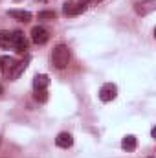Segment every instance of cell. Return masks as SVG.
<instances>
[{
	"instance_id": "52a82bcc",
	"label": "cell",
	"mask_w": 156,
	"mask_h": 158,
	"mask_svg": "<svg viewBox=\"0 0 156 158\" xmlns=\"http://www.w3.org/2000/svg\"><path fill=\"white\" fill-rule=\"evenodd\" d=\"M28 61L30 59H26V61H18V63H15V66H13V70L9 72V79H18L20 77V74L26 70V66H28Z\"/></svg>"
},
{
	"instance_id": "9a60e30c",
	"label": "cell",
	"mask_w": 156,
	"mask_h": 158,
	"mask_svg": "<svg viewBox=\"0 0 156 158\" xmlns=\"http://www.w3.org/2000/svg\"><path fill=\"white\" fill-rule=\"evenodd\" d=\"M63 13L64 15H76V2H66L63 7Z\"/></svg>"
},
{
	"instance_id": "6da1fadb",
	"label": "cell",
	"mask_w": 156,
	"mask_h": 158,
	"mask_svg": "<svg viewBox=\"0 0 156 158\" xmlns=\"http://www.w3.org/2000/svg\"><path fill=\"white\" fill-rule=\"evenodd\" d=\"M70 63V50L66 44H57L51 52V64L57 70H64Z\"/></svg>"
},
{
	"instance_id": "2e32d148",
	"label": "cell",
	"mask_w": 156,
	"mask_h": 158,
	"mask_svg": "<svg viewBox=\"0 0 156 158\" xmlns=\"http://www.w3.org/2000/svg\"><path fill=\"white\" fill-rule=\"evenodd\" d=\"M35 98H37V101L44 103V101L48 99V92H46V90H35Z\"/></svg>"
},
{
	"instance_id": "e0dca14e",
	"label": "cell",
	"mask_w": 156,
	"mask_h": 158,
	"mask_svg": "<svg viewBox=\"0 0 156 158\" xmlns=\"http://www.w3.org/2000/svg\"><path fill=\"white\" fill-rule=\"evenodd\" d=\"M88 2H90V4H94V6H96V4H101V2H103V0H88Z\"/></svg>"
},
{
	"instance_id": "3957f363",
	"label": "cell",
	"mask_w": 156,
	"mask_h": 158,
	"mask_svg": "<svg viewBox=\"0 0 156 158\" xmlns=\"http://www.w3.org/2000/svg\"><path fill=\"white\" fill-rule=\"evenodd\" d=\"M31 40L35 44H46L50 40V31L42 26H35V28H31Z\"/></svg>"
},
{
	"instance_id": "d6986e66",
	"label": "cell",
	"mask_w": 156,
	"mask_h": 158,
	"mask_svg": "<svg viewBox=\"0 0 156 158\" xmlns=\"http://www.w3.org/2000/svg\"><path fill=\"white\" fill-rule=\"evenodd\" d=\"M0 92H2V86H0Z\"/></svg>"
},
{
	"instance_id": "8fae6325",
	"label": "cell",
	"mask_w": 156,
	"mask_h": 158,
	"mask_svg": "<svg viewBox=\"0 0 156 158\" xmlns=\"http://www.w3.org/2000/svg\"><path fill=\"white\" fill-rule=\"evenodd\" d=\"M121 147H123L125 151H134V149H136V136H132V134L125 136L123 142H121Z\"/></svg>"
},
{
	"instance_id": "7c38bea8",
	"label": "cell",
	"mask_w": 156,
	"mask_h": 158,
	"mask_svg": "<svg viewBox=\"0 0 156 158\" xmlns=\"http://www.w3.org/2000/svg\"><path fill=\"white\" fill-rule=\"evenodd\" d=\"M0 48L9 50L11 48V31H0Z\"/></svg>"
},
{
	"instance_id": "8992f818",
	"label": "cell",
	"mask_w": 156,
	"mask_h": 158,
	"mask_svg": "<svg viewBox=\"0 0 156 158\" xmlns=\"http://www.w3.org/2000/svg\"><path fill=\"white\" fill-rule=\"evenodd\" d=\"M55 143H57V147L68 149V147H72V143H74V138H72V134H70V132H61V134L55 138Z\"/></svg>"
},
{
	"instance_id": "5bb4252c",
	"label": "cell",
	"mask_w": 156,
	"mask_h": 158,
	"mask_svg": "<svg viewBox=\"0 0 156 158\" xmlns=\"http://www.w3.org/2000/svg\"><path fill=\"white\" fill-rule=\"evenodd\" d=\"M88 0H77L76 2V15H79V13H83V11H86V7H88Z\"/></svg>"
},
{
	"instance_id": "5b68a950",
	"label": "cell",
	"mask_w": 156,
	"mask_h": 158,
	"mask_svg": "<svg viewBox=\"0 0 156 158\" xmlns=\"http://www.w3.org/2000/svg\"><path fill=\"white\" fill-rule=\"evenodd\" d=\"M134 9H136V13H138V15L145 17V15L153 13V11L156 9V2H154V0H143V2H136Z\"/></svg>"
},
{
	"instance_id": "4fadbf2b",
	"label": "cell",
	"mask_w": 156,
	"mask_h": 158,
	"mask_svg": "<svg viewBox=\"0 0 156 158\" xmlns=\"http://www.w3.org/2000/svg\"><path fill=\"white\" fill-rule=\"evenodd\" d=\"M57 13L55 11H40L39 13V20H55Z\"/></svg>"
},
{
	"instance_id": "30bf717a",
	"label": "cell",
	"mask_w": 156,
	"mask_h": 158,
	"mask_svg": "<svg viewBox=\"0 0 156 158\" xmlns=\"http://www.w3.org/2000/svg\"><path fill=\"white\" fill-rule=\"evenodd\" d=\"M15 63H17V61H15L13 57H2V72H4L7 77H9V72L13 70Z\"/></svg>"
},
{
	"instance_id": "277c9868",
	"label": "cell",
	"mask_w": 156,
	"mask_h": 158,
	"mask_svg": "<svg viewBox=\"0 0 156 158\" xmlns=\"http://www.w3.org/2000/svg\"><path fill=\"white\" fill-rule=\"evenodd\" d=\"M117 96V88L116 85H112V83H105L103 86H101V90H99V98H101V101H112L114 98Z\"/></svg>"
},
{
	"instance_id": "ba28073f",
	"label": "cell",
	"mask_w": 156,
	"mask_h": 158,
	"mask_svg": "<svg viewBox=\"0 0 156 158\" xmlns=\"http://www.w3.org/2000/svg\"><path fill=\"white\" fill-rule=\"evenodd\" d=\"M7 15L17 19V20H20V22H30L31 20V13L30 11H22V9H11V11H7Z\"/></svg>"
},
{
	"instance_id": "7a4b0ae2",
	"label": "cell",
	"mask_w": 156,
	"mask_h": 158,
	"mask_svg": "<svg viewBox=\"0 0 156 158\" xmlns=\"http://www.w3.org/2000/svg\"><path fill=\"white\" fill-rule=\"evenodd\" d=\"M11 48H15L17 52H26L28 50V40L24 37L22 31H13L11 33Z\"/></svg>"
},
{
	"instance_id": "ffe728a7",
	"label": "cell",
	"mask_w": 156,
	"mask_h": 158,
	"mask_svg": "<svg viewBox=\"0 0 156 158\" xmlns=\"http://www.w3.org/2000/svg\"><path fill=\"white\" fill-rule=\"evenodd\" d=\"M0 142H2V138H0Z\"/></svg>"
},
{
	"instance_id": "9c48e42d",
	"label": "cell",
	"mask_w": 156,
	"mask_h": 158,
	"mask_svg": "<svg viewBox=\"0 0 156 158\" xmlns=\"http://www.w3.org/2000/svg\"><path fill=\"white\" fill-rule=\"evenodd\" d=\"M48 85H50V77L46 74L35 76V79H33V90H46Z\"/></svg>"
},
{
	"instance_id": "ac0fdd59",
	"label": "cell",
	"mask_w": 156,
	"mask_h": 158,
	"mask_svg": "<svg viewBox=\"0 0 156 158\" xmlns=\"http://www.w3.org/2000/svg\"><path fill=\"white\" fill-rule=\"evenodd\" d=\"M0 72H2V57H0Z\"/></svg>"
}]
</instances>
